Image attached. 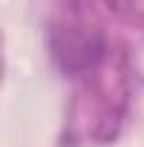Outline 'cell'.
Listing matches in <instances>:
<instances>
[]
</instances>
